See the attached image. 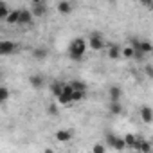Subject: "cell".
<instances>
[{
	"mask_svg": "<svg viewBox=\"0 0 153 153\" xmlns=\"http://www.w3.org/2000/svg\"><path fill=\"white\" fill-rule=\"evenodd\" d=\"M87 49H88V40H85L81 36L79 38H74L70 42V45H68V56H70V59L81 61L83 56H85V52H87Z\"/></svg>",
	"mask_w": 153,
	"mask_h": 153,
	"instance_id": "6da1fadb",
	"label": "cell"
},
{
	"mask_svg": "<svg viewBox=\"0 0 153 153\" xmlns=\"http://www.w3.org/2000/svg\"><path fill=\"white\" fill-rule=\"evenodd\" d=\"M108 58L110 59H121L123 58V47L121 45H110V49H108Z\"/></svg>",
	"mask_w": 153,
	"mask_h": 153,
	"instance_id": "30bf717a",
	"label": "cell"
},
{
	"mask_svg": "<svg viewBox=\"0 0 153 153\" xmlns=\"http://www.w3.org/2000/svg\"><path fill=\"white\" fill-rule=\"evenodd\" d=\"M65 85H67V83H63V81H52V83H51V92H52V96H54L56 99L63 94Z\"/></svg>",
	"mask_w": 153,
	"mask_h": 153,
	"instance_id": "8fae6325",
	"label": "cell"
},
{
	"mask_svg": "<svg viewBox=\"0 0 153 153\" xmlns=\"http://www.w3.org/2000/svg\"><path fill=\"white\" fill-rule=\"evenodd\" d=\"M140 119H142V123H146V124H149V123H153V108L151 106H148V105H144V106H140Z\"/></svg>",
	"mask_w": 153,
	"mask_h": 153,
	"instance_id": "ba28073f",
	"label": "cell"
},
{
	"mask_svg": "<svg viewBox=\"0 0 153 153\" xmlns=\"http://www.w3.org/2000/svg\"><path fill=\"white\" fill-rule=\"evenodd\" d=\"M29 85L34 88V90H40V88H43V85H45V78L42 74H33V76H29Z\"/></svg>",
	"mask_w": 153,
	"mask_h": 153,
	"instance_id": "52a82bcc",
	"label": "cell"
},
{
	"mask_svg": "<svg viewBox=\"0 0 153 153\" xmlns=\"http://www.w3.org/2000/svg\"><path fill=\"white\" fill-rule=\"evenodd\" d=\"M68 85L72 87V90H78V92H87V83L81 79H72L68 81Z\"/></svg>",
	"mask_w": 153,
	"mask_h": 153,
	"instance_id": "e0dca14e",
	"label": "cell"
},
{
	"mask_svg": "<svg viewBox=\"0 0 153 153\" xmlns=\"http://www.w3.org/2000/svg\"><path fill=\"white\" fill-rule=\"evenodd\" d=\"M11 11L13 9H9V6L6 2H0V18H2V20H7V16L11 15Z\"/></svg>",
	"mask_w": 153,
	"mask_h": 153,
	"instance_id": "44dd1931",
	"label": "cell"
},
{
	"mask_svg": "<svg viewBox=\"0 0 153 153\" xmlns=\"http://www.w3.org/2000/svg\"><path fill=\"white\" fill-rule=\"evenodd\" d=\"M108 110H110L112 115H121V114H123V105H121V101H110V103H108Z\"/></svg>",
	"mask_w": 153,
	"mask_h": 153,
	"instance_id": "9a60e30c",
	"label": "cell"
},
{
	"mask_svg": "<svg viewBox=\"0 0 153 153\" xmlns=\"http://www.w3.org/2000/svg\"><path fill=\"white\" fill-rule=\"evenodd\" d=\"M140 51L144 54H151L153 52V43L149 40H140Z\"/></svg>",
	"mask_w": 153,
	"mask_h": 153,
	"instance_id": "603a6c76",
	"label": "cell"
},
{
	"mask_svg": "<svg viewBox=\"0 0 153 153\" xmlns=\"http://www.w3.org/2000/svg\"><path fill=\"white\" fill-rule=\"evenodd\" d=\"M108 96H110V101H121V97H123V90H121V87L112 85V87L108 88Z\"/></svg>",
	"mask_w": 153,
	"mask_h": 153,
	"instance_id": "4fadbf2b",
	"label": "cell"
},
{
	"mask_svg": "<svg viewBox=\"0 0 153 153\" xmlns=\"http://www.w3.org/2000/svg\"><path fill=\"white\" fill-rule=\"evenodd\" d=\"M87 96V92H78V90H74L72 92V103H78V101H83Z\"/></svg>",
	"mask_w": 153,
	"mask_h": 153,
	"instance_id": "d4e9b609",
	"label": "cell"
},
{
	"mask_svg": "<svg viewBox=\"0 0 153 153\" xmlns=\"http://www.w3.org/2000/svg\"><path fill=\"white\" fill-rule=\"evenodd\" d=\"M31 24H33L31 9H20V22H18V25H31Z\"/></svg>",
	"mask_w": 153,
	"mask_h": 153,
	"instance_id": "9c48e42d",
	"label": "cell"
},
{
	"mask_svg": "<svg viewBox=\"0 0 153 153\" xmlns=\"http://www.w3.org/2000/svg\"><path fill=\"white\" fill-rule=\"evenodd\" d=\"M105 144H108L110 148H114L115 151H123L126 149V142H124V137H119L112 131H106L105 133Z\"/></svg>",
	"mask_w": 153,
	"mask_h": 153,
	"instance_id": "7a4b0ae2",
	"label": "cell"
},
{
	"mask_svg": "<svg viewBox=\"0 0 153 153\" xmlns=\"http://www.w3.org/2000/svg\"><path fill=\"white\" fill-rule=\"evenodd\" d=\"M123 58H126V59H135V49H133L131 45L123 47Z\"/></svg>",
	"mask_w": 153,
	"mask_h": 153,
	"instance_id": "7402d4cb",
	"label": "cell"
},
{
	"mask_svg": "<svg viewBox=\"0 0 153 153\" xmlns=\"http://www.w3.org/2000/svg\"><path fill=\"white\" fill-rule=\"evenodd\" d=\"M16 51H18V45L15 42H11V40H4L0 43V54L2 56H9V54H13Z\"/></svg>",
	"mask_w": 153,
	"mask_h": 153,
	"instance_id": "277c9868",
	"label": "cell"
},
{
	"mask_svg": "<svg viewBox=\"0 0 153 153\" xmlns=\"http://www.w3.org/2000/svg\"><path fill=\"white\" fill-rule=\"evenodd\" d=\"M124 142H126V148H131V149H137V146H139V139L131 133L124 135Z\"/></svg>",
	"mask_w": 153,
	"mask_h": 153,
	"instance_id": "ac0fdd59",
	"label": "cell"
},
{
	"mask_svg": "<svg viewBox=\"0 0 153 153\" xmlns=\"http://www.w3.org/2000/svg\"><path fill=\"white\" fill-rule=\"evenodd\" d=\"M92 153H106V144L105 142H96L92 146Z\"/></svg>",
	"mask_w": 153,
	"mask_h": 153,
	"instance_id": "cb8c5ba5",
	"label": "cell"
},
{
	"mask_svg": "<svg viewBox=\"0 0 153 153\" xmlns=\"http://www.w3.org/2000/svg\"><path fill=\"white\" fill-rule=\"evenodd\" d=\"M144 74L148 76L149 79H153V65H151V63H146V65H144Z\"/></svg>",
	"mask_w": 153,
	"mask_h": 153,
	"instance_id": "4316f807",
	"label": "cell"
},
{
	"mask_svg": "<svg viewBox=\"0 0 153 153\" xmlns=\"http://www.w3.org/2000/svg\"><path fill=\"white\" fill-rule=\"evenodd\" d=\"M9 25H15V24H18L20 22V9H13L11 11V15L7 16V20H6Z\"/></svg>",
	"mask_w": 153,
	"mask_h": 153,
	"instance_id": "d6986e66",
	"label": "cell"
},
{
	"mask_svg": "<svg viewBox=\"0 0 153 153\" xmlns=\"http://www.w3.org/2000/svg\"><path fill=\"white\" fill-rule=\"evenodd\" d=\"M56 9H58V13H61V15H70L72 9H74V6H72L70 2H67V0H61V2H58Z\"/></svg>",
	"mask_w": 153,
	"mask_h": 153,
	"instance_id": "7c38bea8",
	"label": "cell"
},
{
	"mask_svg": "<svg viewBox=\"0 0 153 153\" xmlns=\"http://www.w3.org/2000/svg\"><path fill=\"white\" fill-rule=\"evenodd\" d=\"M137 149H139L140 153H151L153 144H151L149 140H146V139H139V146H137Z\"/></svg>",
	"mask_w": 153,
	"mask_h": 153,
	"instance_id": "2e32d148",
	"label": "cell"
},
{
	"mask_svg": "<svg viewBox=\"0 0 153 153\" xmlns=\"http://www.w3.org/2000/svg\"><path fill=\"white\" fill-rule=\"evenodd\" d=\"M49 56V51L45 49V47H36L34 51H33V58L36 59V61H42V59H45Z\"/></svg>",
	"mask_w": 153,
	"mask_h": 153,
	"instance_id": "5bb4252c",
	"label": "cell"
},
{
	"mask_svg": "<svg viewBox=\"0 0 153 153\" xmlns=\"http://www.w3.org/2000/svg\"><path fill=\"white\" fill-rule=\"evenodd\" d=\"M49 114H51V115H58V103H52V105L49 106Z\"/></svg>",
	"mask_w": 153,
	"mask_h": 153,
	"instance_id": "83f0119b",
	"label": "cell"
},
{
	"mask_svg": "<svg viewBox=\"0 0 153 153\" xmlns=\"http://www.w3.org/2000/svg\"><path fill=\"white\" fill-rule=\"evenodd\" d=\"M103 47H105V40H103L101 33H92V34L88 36V49H92V51H101Z\"/></svg>",
	"mask_w": 153,
	"mask_h": 153,
	"instance_id": "3957f363",
	"label": "cell"
},
{
	"mask_svg": "<svg viewBox=\"0 0 153 153\" xmlns=\"http://www.w3.org/2000/svg\"><path fill=\"white\" fill-rule=\"evenodd\" d=\"M31 13H33V16H43V15H47V4L40 2V0H34V2L31 4Z\"/></svg>",
	"mask_w": 153,
	"mask_h": 153,
	"instance_id": "8992f818",
	"label": "cell"
},
{
	"mask_svg": "<svg viewBox=\"0 0 153 153\" xmlns=\"http://www.w3.org/2000/svg\"><path fill=\"white\" fill-rule=\"evenodd\" d=\"M9 99V88L7 87H0V101L6 103Z\"/></svg>",
	"mask_w": 153,
	"mask_h": 153,
	"instance_id": "484cf974",
	"label": "cell"
},
{
	"mask_svg": "<svg viewBox=\"0 0 153 153\" xmlns=\"http://www.w3.org/2000/svg\"><path fill=\"white\" fill-rule=\"evenodd\" d=\"M56 103L61 105V106H68V105L72 103V94H65V92H63V94L56 99Z\"/></svg>",
	"mask_w": 153,
	"mask_h": 153,
	"instance_id": "ffe728a7",
	"label": "cell"
},
{
	"mask_svg": "<svg viewBox=\"0 0 153 153\" xmlns=\"http://www.w3.org/2000/svg\"><path fill=\"white\" fill-rule=\"evenodd\" d=\"M54 139H56L58 142H70V140L74 139V131H72V130H68V128L58 130V131L54 133Z\"/></svg>",
	"mask_w": 153,
	"mask_h": 153,
	"instance_id": "5b68a950",
	"label": "cell"
}]
</instances>
